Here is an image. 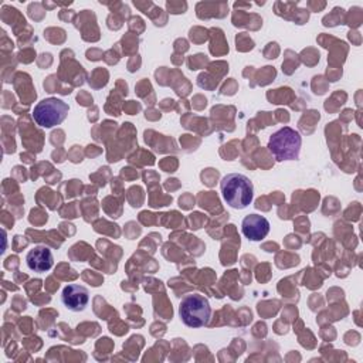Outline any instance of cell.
<instances>
[{
	"label": "cell",
	"mask_w": 363,
	"mask_h": 363,
	"mask_svg": "<svg viewBox=\"0 0 363 363\" xmlns=\"http://www.w3.org/2000/svg\"><path fill=\"white\" fill-rule=\"evenodd\" d=\"M220 190L224 201L235 210L248 207L254 199L252 182L242 173L225 174L221 179Z\"/></svg>",
	"instance_id": "obj_1"
},
{
	"label": "cell",
	"mask_w": 363,
	"mask_h": 363,
	"mask_svg": "<svg viewBox=\"0 0 363 363\" xmlns=\"http://www.w3.org/2000/svg\"><path fill=\"white\" fill-rule=\"evenodd\" d=\"M26 262H27L28 269H31L34 272H40V274L45 272L52 268V264H54L52 252L45 245H35L34 248H31L27 252Z\"/></svg>",
	"instance_id": "obj_7"
},
{
	"label": "cell",
	"mask_w": 363,
	"mask_h": 363,
	"mask_svg": "<svg viewBox=\"0 0 363 363\" xmlns=\"http://www.w3.org/2000/svg\"><path fill=\"white\" fill-rule=\"evenodd\" d=\"M179 316L189 328L206 326L211 318V306L208 299L200 294L186 295L180 301Z\"/></svg>",
	"instance_id": "obj_3"
},
{
	"label": "cell",
	"mask_w": 363,
	"mask_h": 363,
	"mask_svg": "<svg viewBox=\"0 0 363 363\" xmlns=\"http://www.w3.org/2000/svg\"><path fill=\"white\" fill-rule=\"evenodd\" d=\"M241 231L250 241H261L269 233V221L259 214H248L241 223Z\"/></svg>",
	"instance_id": "obj_6"
},
{
	"label": "cell",
	"mask_w": 363,
	"mask_h": 363,
	"mask_svg": "<svg viewBox=\"0 0 363 363\" xmlns=\"http://www.w3.org/2000/svg\"><path fill=\"white\" fill-rule=\"evenodd\" d=\"M302 146L301 133L289 126H284L274 132L268 140V150L278 160H295L299 157Z\"/></svg>",
	"instance_id": "obj_2"
},
{
	"label": "cell",
	"mask_w": 363,
	"mask_h": 363,
	"mask_svg": "<svg viewBox=\"0 0 363 363\" xmlns=\"http://www.w3.org/2000/svg\"><path fill=\"white\" fill-rule=\"evenodd\" d=\"M68 111L69 106L62 99L50 96L34 106L33 119L41 128H54L65 121Z\"/></svg>",
	"instance_id": "obj_4"
},
{
	"label": "cell",
	"mask_w": 363,
	"mask_h": 363,
	"mask_svg": "<svg viewBox=\"0 0 363 363\" xmlns=\"http://www.w3.org/2000/svg\"><path fill=\"white\" fill-rule=\"evenodd\" d=\"M61 301L68 311L81 312L86 308L89 301V292L85 286L78 284H69L62 289Z\"/></svg>",
	"instance_id": "obj_5"
}]
</instances>
